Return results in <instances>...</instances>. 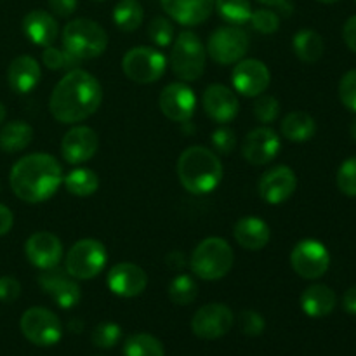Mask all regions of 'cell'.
Here are the masks:
<instances>
[{"mask_svg":"<svg viewBox=\"0 0 356 356\" xmlns=\"http://www.w3.org/2000/svg\"><path fill=\"white\" fill-rule=\"evenodd\" d=\"M280 138L270 127H257L249 132L242 146V155L252 165H266L280 152Z\"/></svg>","mask_w":356,"mask_h":356,"instance_id":"obj_17","label":"cell"},{"mask_svg":"<svg viewBox=\"0 0 356 356\" xmlns=\"http://www.w3.org/2000/svg\"><path fill=\"white\" fill-rule=\"evenodd\" d=\"M343 308L344 312L350 313V315H356V285L344 292Z\"/></svg>","mask_w":356,"mask_h":356,"instance_id":"obj_48","label":"cell"},{"mask_svg":"<svg viewBox=\"0 0 356 356\" xmlns=\"http://www.w3.org/2000/svg\"><path fill=\"white\" fill-rule=\"evenodd\" d=\"M49 7L58 16H72L76 9V0H49Z\"/></svg>","mask_w":356,"mask_h":356,"instance_id":"obj_45","label":"cell"},{"mask_svg":"<svg viewBox=\"0 0 356 356\" xmlns=\"http://www.w3.org/2000/svg\"><path fill=\"white\" fill-rule=\"evenodd\" d=\"M63 47L79 61L99 58L108 47V33L96 21L79 17L63 30Z\"/></svg>","mask_w":356,"mask_h":356,"instance_id":"obj_4","label":"cell"},{"mask_svg":"<svg viewBox=\"0 0 356 356\" xmlns=\"http://www.w3.org/2000/svg\"><path fill=\"white\" fill-rule=\"evenodd\" d=\"M6 115H7L6 106H3V104L0 103V125H2V124H3V120H6Z\"/></svg>","mask_w":356,"mask_h":356,"instance_id":"obj_50","label":"cell"},{"mask_svg":"<svg viewBox=\"0 0 356 356\" xmlns=\"http://www.w3.org/2000/svg\"><path fill=\"white\" fill-rule=\"evenodd\" d=\"M148 35L152 38L153 44H156L159 47H167V45L172 44L174 40V26L167 17L156 16L155 19L149 23L148 26Z\"/></svg>","mask_w":356,"mask_h":356,"instance_id":"obj_37","label":"cell"},{"mask_svg":"<svg viewBox=\"0 0 356 356\" xmlns=\"http://www.w3.org/2000/svg\"><path fill=\"white\" fill-rule=\"evenodd\" d=\"M9 183L19 200L26 204H40L56 195L61 186V163L47 153H31L14 163Z\"/></svg>","mask_w":356,"mask_h":356,"instance_id":"obj_2","label":"cell"},{"mask_svg":"<svg viewBox=\"0 0 356 356\" xmlns=\"http://www.w3.org/2000/svg\"><path fill=\"white\" fill-rule=\"evenodd\" d=\"M38 284H40L42 291L49 298L54 299L56 305L63 309L75 308L82 298V292H80L75 278L70 277L68 271L58 270L56 266L44 270V273L38 277Z\"/></svg>","mask_w":356,"mask_h":356,"instance_id":"obj_13","label":"cell"},{"mask_svg":"<svg viewBox=\"0 0 356 356\" xmlns=\"http://www.w3.org/2000/svg\"><path fill=\"white\" fill-rule=\"evenodd\" d=\"M236 138L235 132L229 127H219L212 132V146L221 155H229L235 149Z\"/></svg>","mask_w":356,"mask_h":356,"instance_id":"obj_43","label":"cell"},{"mask_svg":"<svg viewBox=\"0 0 356 356\" xmlns=\"http://www.w3.org/2000/svg\"><path fill=\"white\" fill-rule=\"evenodd\" d=\"M108 254L101 242L94 238L79 240L66 254V271L75 280H90L106 266Z\"/></svg>","mask_w":356,"mask_h":356,"instance_id":"obj_7","label":"cell"},{"mask_svg":"<svg viewBox=\"0 0 356 356\" xmlns=\"http://www.w3.org/2000/svg\"><path fill=\"white\" fill-rule=\"evenodd\" d=\"M233 235L240 247L247 250H261L271 238L270 226L256 216H245L233 226Z\"/></svg>","mask_w":356,"mask_h":356,"instance_id":"obj_24","label":"cell"},{"mask_svg":"<svg viewBox=\"0 0 356 356\" xmlns=\"http://www.w3.org/2000/svg\"><path fill=\"white\" fill-rule=\"evenodd\" d=\"M257 2L264 3V6H275V7H277L278 3L284 2V0H257Z\"/></svg>","mask_w":356,"mask_h":356,"instance_id":"obj_49","label":"cell"},{"mask_svg":"<svg viewBox=\"0 0 356 356\" xmlns=\"http://www.w3.org/2000/svg\"><path fill=\"white\" fill-rule=\"evenodd\" d=\"M33 139V129L26 122H9L0 131V148L6 153H17L28 148Z\"/></svg>","mask_w":356,"mask_h":356,"instance_id":"obj_28","label":"cell"},{"mask_svg":"<svg viewBox=\"0 0 356 356\" xmlns=\"http://www.w3.org/2000/svg\"><path fill=\"white\" fill-rule=\"evenodd\" d=\"M341 103L350 111L356 113V70H351L339 82Z\"/></svg>","mask_w":356,"mask_h":356,"instance_id":"obj_42","label":"cell"},{"mask_svg":"<svg viewBox=\"0 0 356 356\" xmlns=\"http://www.w3.org/2000/svg\"><path fill=\"white\" fill-rule=\"evenodd\" d=\"M236 92L247 97H257L270 87V70L259 59H242L236 63L232 73Z\"/></svg>","mask_w":356,"mask_h":356,"instance_id":"obj_15","label":"cell"},{"mask_svg":"<svg viewBox=\"0 0 356 356\" xmlns=\"http://www.w3.org/2000/svg\"><path fill=\"white\" fill-rule=\"evenodd\" d=\"M202 103H204V110L209 115V118H212L218 124H228V122H232L238 115L240 110L236 94L229 87L222 86V83H212V86H209L205 89L204 97H202Z\"/></svg>","mask_w":356,"mask_h":356,"instance_id":"obj_21","label":"cell"},{"mask_svg":"<svg viewBox=\"0 0 356 356\" xmlns=\"http://www.w3.org/2000/svg\"><path fill=\"white\" fill-rule=\"evenodd\" d=\"M13 222H14V216L10 212V209H7L6 205L0 204V236L7 235L13 228Z\"/></svg>","mask_w":356,"mask_h":356,"instance_id":"obj_47","label":"cell"},{"mask_svg":"<svg viewBox=\"0 0 356 356\" xmlns=\"http://www.w3.org/2000/svg\"><path fill=\"white\" fill-rule=\"evenodd\" d=\"M125 356H165L163 344L152 334H134L124 344Z\"/></svg>","mask_w":356,"mask_h":356,"instance_id":"obj_32","label":"cell"},{"mask_svg":"<svg viewBox=\"0 0 356 356\" xmlns=\"http://www.w3.org/2000/svg\"><path fill=\"white\" fill-rule=\"evenodd\" d=\"M214 7L218 9L219 16L229 24H243L250 19L252 7L250 0H216Z\"/></svg>","mask_w":356,"mask_h":356,"instance_id":"obj_33","label":"cell"},{"mask_svg":"<svg viewBox=\"0 0 356 356\" xmlns=\"http://www.w3.org/2000/svg\"><path fill=\"white\" fill-rule=\"evenodd\" d=\"M351 136H353V139L356 141V120L351 124Z\"/></svg>","mask_w":356,"mask_h":356,"instance_id":"obj_51","label":"cell"},{"mask_svg":"<svg viewBox=\"0 0 356 356\" xmlns=\"http://www.w3.org/2000/svg\"><path fill=\"white\" fill-rule=\"evenodd\" d=\"M322 3H334V2H339V0H318Z\"/></svg>","mask_w":356,"mask_h":356,"instance_id":"obj_52","label":"cell"},{"mask_svg":"<svg viewBox=\"0 0 356 356\" xmlns=\"http://www.w3.org/2000/svg\"><path fill=\"white\" fill-rule=\"evenodd\" d=\"M240 330H242L245 336L249 337H257L264 332V318L257 312H252V309H247V312L240 313Z\"/></svg>","mask_w":356,"mask_h":356,"instance_id":"obj_41","label":"cell"},{"mask_svg":"<svg viewBox=\"0 0 356 356\" xmlns=\"http://www.w3.org/2000/svg\"><path fill=\"white\" fill-rule=\"evenodd\" d=\"M355 2H356V0H355Z\"/></svg>","mask_w":356,"mask_h":356,"instance_id":"obj_53","label":"cell"},{"mask_svg":"<svg viewBox=\"0 0 356 356\" xmlns=\"http://www.w3.org/2000/svg\"><path fill=\"white\" fill-rule=\"evenodd\" d=\"M343 37L348 47L356 54V16H351L350 19L346 21L343 30Z\"/></svg>","mask_w":356,"mask_h":356,"instance_id":"obj_46","label":"cell"},{"mask_svg":"<svg viewBox=\"0 0 356 356\" xmlns=\"http://www.w3.org/2000/svg\"><path fill=\"white\" fill-rule=\"evenodd\" d=\"M24 254L35 268L49 270L63 259V243L54 233L37 232L24 243Z\"/></svg>","mask_w":356,"mask_h":356,"instance_id":"obj_18","label":"cell"},{"mask_svg":"<svg viewBox=\"0 0 356 356\" xmlns=\"http://www.w3.org/2000/svg\"><path fill=\"white\" fill-rule=\"evenodd\" d=\"M97 134L90 127L76 125L70 129L61 141V155L68 163H83L92 159L97 152Z\"/></svg>","mask_w":356,"mask_h":356,"instance_id":"obj_20","label":"cell"},{"mask_svg":"<svg viewBox=\"0 0 356 356\" xmlns=\"http://www.w3.org/2000/svg\"><path fill=\"white\" fill-rule=\"evenodd\" d=\"M298 188L296 172L287 165H277L266 170L259 181V195L266 204L280 205L294 195Z\"/></svg>","mask_w":356,"mask_h":356,"instance_id":"obj_16","label":"cell"},{"mask_svg":"<svg viewBox=\"0 0 356 356\" xmlns=\"http://www.w3.org/2000/svg\"><path fill=\"white\" fill-rule=\"evenodd\" d=\"M159 106L162 113L172 122H184L190 120L195 115L197 108V97L191 87H188L184 82L169 83L165 89L160 92Z\"/></svg>","mask_w":356,"mask_h":356,"instance_id":"obj_14","label":"cell"},{"mask_svg":"<svg viewBox=\"0 0 356 356\" xmlns=\"http://www.w3.org/2000/svg\"><path fill=\"white\" fill-rule=\"evenodd\" d=\"M249 51V35L236 24L221 26L209 37L207 52L219 65H233L242 61Z\"/></svg>","mask_w":356,"mask_h":356,"instance_id":"obj_10","label":"cell"},{"mask_svg":"<svg viewBox=\"0 0 356 356\" xmlns=\"http://www.w3.org/2000/svg\"><path fill=\"white\" fill-rule=\"evenodd\" d=\"M172 72L184 82H195L205 72V47L197 33L181 31L170 52Z\"/></svg>","mask_w":356,"mask_h":356,"instance_id":"obj_6","label":"cell"},{"mask_svg":"<svg viewBox=\"0 0 356 356\" xmlns=\"http://www.w3.org/2000/svg\"><path fill=\"white\" fill-rule=\"evenodd\" d=\"M106 284L113 294L129 299L145 292L146 285H148V277L138 264L118 263L108 271Z\"/></svg>","mask_w":356,"mask_h":356,"instance_id":"obj_19","label":"cell"},{"mask_svg":"<svg viewBox=\"0 0 356 356\" xmlns=\"http://www.w3.org/2000/svg\"><path fill=\"white\" fill-rule=\"evenodd\" d=\"M103 101V87L86 70L73 68L54 87L49 99L52 117L61 124H76L97 111Z\"/></svg>","mask_w":356,"mask_h":356,"instance_id":"obj_1","label":"cell"},{"mask_svg":"<svg viewBox=\"0 0 356 356\" xmlns=\"http://www.w3.org/2000/svg\"><path fill=\"white\" fill-rule=\"evenodd\" d=\"M278 113H280V103L277 97L270 96V94L257 96L256 103H254V117L261 124H271L278 117Z\"/></svg>","mask_w":356,"mask_h":356,"instance_id":"obj_36","label":"cell"},{"mask_svg":"<svg viewBox=\"0 0 356 356\" xmlns=\"http://www.w3.org/2000/svg\"><path fill=\"white\" fill-rule=\"evenodd\" d=\"M291 264L299 277L306 280H316L323 277L330 266V254L318 240H301L292 249Z\"/></svg>","mask_w":356,"mask_h":356,"instance_id":"obj_11","label":"cell"},{"mask_svg":"<svg viewBox=\"0 0 356 356\" xmlns=\"http://www.w3.org/2000/svg\"><path fill=\"white\" fill-rule=\"evenodd\" d=\"M198 285L188 275H177L169 285V298L174 305L188 306L197 299Z\"/></svg>","mask_w":356,"mask_h":356,"instance_id":"obj_34","label":"cell"},{"mask_svg":"<svg viewBox=\"0 0 356 356\" xmlns=\"http://www.w3.org/2000/svg\"><path fill=\"white\" fill-rule=\"evenodd\" d=\"M42 61H44V65L49 70H73V66H76L80 63L70 52L63 51V49H56L52 45L45 47L44 54H42Z\"/></svg>","mask_w":356,"mask_h":356,"instance_id":"obj_38","label":"cell"},{"mask_svg":"<svg viewBox=\"0 0 356 356\" xmlns=\"http://www.w3.org/2000/svg\"><path fill=\"white\" fill-rule=\"evenodd\" d=\"M145 19V10L138 0H122L113 9V21L122 31L138 30Z\"/></svg>","mask_w":356,"mask_h":356,"instance_id":"obj_31","label":"cell"},{"mask_svg":"<svg viewBox=\"0 0 356 356\" xmlns=\"http://www.w3.org/2000/svg\"><path fill=\"white\" fill-rule=\"evenodd\" d=\"M250 23H252L254 30L261 31L264 35L275 33L280 28V16L275 10L270 9H257L252 10L250 14Z\"/></svg>","mask_w":356,"mask_h":356,"instance_id":"obj_40","label":"cell"},{"mask_svg":"<svg viewBox=\"0 0 356 356\" xmlns=\"http://www.w3.org/2000/svg\"><path fill=\"white\" fill-rule=\"evenodd\" d=\"M23 31L35 45L49 47L58 38V21L47 10L35 9L24 16Z\"/></svg>","mask_w":356,"mask_h":356,"instance_id":"obj_23","label":"cell"},{"mask_svg":"<svg viewBox=\"0 0 356 356\" xmlns=\"http://www.w3.org/2000/svg\"><path fill=\"white\" fill-rule=\"evenodd\" d=\"M235 316L228 306L221 302H211L198 309L191 318V330L197 337L205 341H214L226 336L232 330Z\"/></svg>","mask_w":356,"mask_h":356,"instance_id":"obj_12","label":"cell"},{"mask_svg":"<svg viewBox=\"0 0 356 356\" xmlns=\"http://www.w3.org/2000/svg\"><path fill=\"white\" fill-rule=\"evenodd\" d=\"M235 254L226 240L211 236L205 238L195 247L191 254L190 266L191 271L202 280H221L233 268Z\"/></svg>","mask_w":356,"mask_h":356,"instance_id":"obj_5","label":"cell"},{"mask_svg":"<svg viewBox=\"0 0 356 356\" xmlns=\"http://www.w3.org/2000/svg\"><path fill=\"white\" fill-rule=\"evenodd\" d=\"M337 188L346 197H356V156L341 163L337 170Z\"/></svg>","mask_w":356,"mask_h":356,"instance_id":"obj_39","label":"cell"},{"mask_svg":"<svg viewBox=\"0 0 356 356\" xmlns=\"http://www.w3.org/2000/svg\"><path fill=\"white\" fill-rule=\"evenodd\" d=\"M40 80V66L31 56H19L7 70V82L17 94H28Z\"/></svg>","mask_w":356,"mask_h":356,"instance_id":"obj_25","label":"cell"},{"mask_svg":"<svg viewBox=\"0 0 356 356\" xmlns=\"http://www.w3.org/2000/svg\"><path fill=\"white\" fill-rule=\"evenodd\" d=\"M122 337V329L113 322H103L94 329L92 343L94 346L101 350H110L115 344H118Z\"/></svg>","mask_w":356,"mask_h":356,"instance_id":"obj_35","label":"cell"},{"mask_svg":"<svg viewBox=\"0 0 356 356\" xmlns=\"http://www.w3.org/2000/svg\"><path fill=\"white\" fill-rule=\"evenodd\" d=\"M214 2L216 0H162V7L183 26H197L211 17Z\"/></svg>","mask_w":356,"mask_h":356,"instance_id":"obj_22","label":"cell"},{"mask_svg":"<svg viewBox=\"0 0 356 356\" xmlns=\"http://www.w3.org/2000/svg\"><path fill=\"white\" fill-rule=\"evenodd\" d=\"M21 294V284L13 277H0V301L14 302Z\"/></svg>","mask_w":356,"mask_h":356,"instance_id":"obj_44","label":"cell"},{"mask_svg":"<svg viewBox=\"0 0 356 356\" xmlns=\"http://www.w3.org/2000/svg\"><path fill=\"white\" fill-rule=\"evenodd\" d=\"M336 292L322 284L312 285L301 294V308L312 318H323L336 308Z\"/></svg>","mask_w":356,"mask_h":356,"instance_id":"obj_26","label":"cell"},{"mask_svg":"<svg viewBox=\"0 0 356 356\" xmlns=\"http://www.w3.org/2000/svg\"><path fill=\"white\" fill-rule=\"evenodd\" d=\"M292 47H294L296 56H298L301 61L308 63H316L323 56L325 51V44H323L322 35L316 33L313 30H301L294 35V40H292Z\"/></svg>","mask_w":356,"mask_h":356,"instance_id":"obj_29","label":"cell"},{"mask_svg":"<svg viewBox=\"0 0 356 356\" xmlns=\"http://www.w3.org/2000/svg\"><path fill=\"white\" fill-rule=\"evenodd\" d=\"M316 122L306 111H292L282 122V134L294 143H305L315 136Z\"/></svg>","mask_w":356,"mask_h":356,"instance_id":"obj_27","label":"cell"},{"mask_svg":"<svg viewBox=\"0 0 356 356\" xmlns=\"http://www.w3.org/2000/svg\"><path fill=\"white\" fill-rule=\"evenodd\" d=\"M177 177L186 191L205 195L214 191L222 179V163L212 149L190 146L177 160Z\"/></svg>","mask_w":356,"mask_h":356,"instance_id":"obj_3","label":"cell"},{"mask_svg":"<svg viewBox=\"0 0 356 356\" xmlns=\"http://www.w3.org/2000/svg\"><path fill=\"white\" fill-rule=\"evenodd\" d=\"M63 181H65L66 190L75 197H90L99 188L97 174L94 170L86 169V167L73 169L72 172L66 174V177H63Z\"/></svg>","mask_w":356,"mask_h":356,"instance_id":"obj_30","label":"cell"},{"mask_svg":"<svg viewBox=\"0 0 356 356\" xmlns=\"http://www.w3.org/2000/svg\"><path fill=\"white\" fill-rule=\"evenodd\" d=\"M23 336L35 346H54L63 337V323L56 313L47 308H30L19 320Z\"/></svg>","mask_w":356,"mask_h":356,"instance_id":"obj_9","label":"cell"},{"mask_svg":"<svg viewBox=\"0 0 356 356\" xmlns=\"http://www.w3.org/2000/svg\"><path fill=\"white\" fill-rule=\"evenodd\" d=\"M122 68L129 80L136 83H153L162 79L167 68L165 56L153 47L139 45L125 52Z\"/></svg>","mask_w":356,"mask_h":356,"instance_id":"obj_8","label":"cell"}]
</instances>
